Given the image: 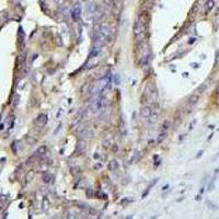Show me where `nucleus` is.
I'll use <instances>...</instances> for the list:
<instances>
[{
	"label": "nucleus",
	"instance_id": "f257e3e1",
	"mask_svg": "<svg viewBox=\"0 0 219 219\" xmlns=\"http://www.w3.org/2000/svg\"><path fill=\"white\" fill-rule=\"evenodd\" d=\"M147 30V22H146V18L145 16L140 14L138 16V19L136 20L134 24V35L136 37L140 36V35H144Z\"/></svg>",
	"mask_w": 219,
	"mask_h": 219
},
{
	"label": "nucleus",
	"instance_id": "f03ea898",
	"mask_svg": "<svg viewBox=\"0 0 219 219\" xmlns=\"http://www.w3.org/2000/svg\"><path fill=\"white\" fill-rule=\"evenodd\" d=\"M71 18L74 21H78L81 18V6L79 2H76L71 10Z\"/></svg>",
	"mask_w": 219,
	"mask_h": 219
},
{
	"label": "nucleus",
	"instance_id": "7ed1b4c3",
	"mask_svg": "<svg viewBox=\"0 0 219 219\" xmlns=\"http://www.w3.org/2000/svg\"><path fill=\"white\" fill-rule=\"evenodd\" d=\"M102 44H99V43H94V45H93L92 49H91L90 52V57L91 58H94V57H98L99 56V54L101 53V49H102Z\"/></svg>",
	"mask_w": 219,
	"mask_h": 219
},
{
	"label": "nucleus",
	"instance_id": "20e7f679",
	"mask_svg": "<svg viewBox=\"0 0 219 219\" xmlns=\"http://www.w3.org/2000/svg\"><path fill=\"white\" fill-rule=\"evenodd\" d=\"M47 123V115L46 114H39L36 118V124L39 125V127H43L44 125Z\"/></svg>",
	"mask_w": 219,
	"mask_h": 219
},
{
	"label": "nucleus",
	"instance_id": "39448f33",
	"mask_svg": "<svg viewBox=\"0 0 219 219\" xmlns=\"http://www.w3.org/2000/svg\"><path fill=\"white\" fill-rule=\"evenodd\" d=\"M215 7V1L214 0H207L205 3V14H208Z\"/></svg>",
	"mask_w": 219,
	"mask_h": 219
},
{
	"label": "nucleus",
	"instance_id": "423d86ee",
	"mask_svg": "<svg viewBox=\"0 0 219 219\" xmlns=\"http://www.w3.org/2000/svg\"><path fill=\"white\" fill-rule=\"evenodd\" d=\"M140 113H141V116H143V117L148 118L152 114V108L150 107V106H145V107H143Z\"/></svg>",
	"mask_w": 219,
	"mask_h": 219
},
{
	"label": "nucleus",
	"instance_id": "0eeeda50",
	"mask_svg": "<svg viewBox=\"0 0 219 219\" xmlns=\"http://www.w3.org/2000/svg\"><path fill=\"white\" fill-rule=\"evenodd\" d=\"M85 151V145L84 143H79L78 146H77V149H76V153L77 155H82L83 152Z\"/></svg>",
	"mask_w": 219,
	"mask_h": 219
},
{
	"label": "nucleus",
	"instance_id": "6e6552de",
	"mask_svg": "<svg viewBox=\"0 0 219 219\" xmlns=\"http://www.w3.org/2000/svg\"><path fill=\"white\" fill-rule=\"evenodd\" d=\"M107 168H108V170L110 171H116L117 170V168H118V162L116 161V160H112V161L108 163Z\"/></svg>",
	"mask_w": 219,
	"mask_h": 219
},
{
	"label": "nucleus",
	"instance_id": "1a4fd4ad",
	"mask_svg": "<svg viewBox=\"0 0 219 219\" xmlns=\"http://www.w3.org/2000/svg\"><path fill=\"white\" fill-rule=\"evenodd\" d=\"M198 100H199V95H197V94H193L191 98L189 99V105H194V104H196L197 102H198Z\"/></svg>",
	"mask_w": 219,
	"mask_h": 219
},
{
	"label": "nucleus",
	"instance_id": "9d476101",
	"mask_svg": "<svg viewBox=\"0 0 219 219\" xmlns=\"http://www.w3.org/2000/svg\"><path fill=\"white\" fill-rule=\"evenodd\" d=\"M148 120H149L150 124H155V123L157 122V120H158V114L157 113H152L151 115L148 117Z\"/></svg>",
	"mask_w": 219,
	"mask_h": 219
},
{
	"label": "nucleus",
	"instance_id": "9b49d317",
	"mask_svg": "<svg viewBox=\"0 0 219 219\" xmlns=\"http://www.w3.org/2000/svg\"><path fill=\"white\" fill-rule=\"evenodd\" d=\"M166 138H167V133H166V131H162V133H160V134H159V136H158L157 141L159 144H161Z\"/></svg>",
	"mask_w": 219,
	"mask_h": 219
},
{
	"label": "nucleus",
	"instance_id": "f8f14e48",
	"mask_svg": "<svg viewBox=\"0 0 219 219\" xmlns=\"http://www.w3.org/2000/svg\"><path fill=\"white\" fill-rule=\"evenodd\" d=\"M44 153H46V147L45 146H42L37 149L36 151V156H43Z\"/></svg>",
	"mask_w": 219,
	"mask_h": 219
},
{
	"label": "nucleus",
	"instance_id": "ddd939ff",
	"mask_svg": "<svg viewBox=\"0 0 219 219\" xmlns=\"http://www.w3.org/2000/svg\"><path fill=\"white\" fill-rule=\"evenodd\" d=\"M81 136L84 137V138H91V137H92V133L89 130H84L81 133Z\"/></svg>",
	"mask_w": 219,
	"mask_h": 219
},
{
	"label": "nucleus",
	"instance_id": "4468645a",
	"mask_svg": "<svg viewBox=\"0 0 219 219\" xmlns=\"http://www.w3.org/2000/svg\"><path fill=\"white\" fill-rule=\"evenodd\" d=\"M19 41H20L21 43L24 41V32H23V30H22V28L19 29Z\"/></svg>",
	"mask_w": 219,
	"mask_h": 219
},
{
	"label": "nucleus",
	"instance_id": "2eb2a0df",
	"mask_svg": "<svg viewBox=\"0 0 219 219\" xmlns=\"http://www.w3.org/2000/svg\"><path fill=\"white\" fill-rule=\"evenodd\" d=\"M169 126H170V123H169V121H166V122L163 123V125H162V129H163V131L166 130V129H168Z\"/></svg>",
	"mask_w": 219,
	"mask_h": 219
},
{
	"label": "nucleus",
	"instance_id": "dca6fc26",
	"mask_svg": "<svg viewBox=\"0 0 219 219\" xmlns=\"http://www.w3.org/2000/svg\"><path fill=\"white\" fill-rule=\"evenodd\" d=\"M49 180H51V175L46 174V175H44V176H43V181H44L45 183H48Z\"/></svg>",
	"mask_w": 219,
	"mask_h": 219
},
{
	"label": "nucleus",
	"instance_id": "f3484780",
	"mask_svg": "<svg viewBox=\"0 0 219 219\" xmlns=\"http://www.w3.org/2000/svg\"><path fill=\"white\" fill-rule=\"evenodd\" d=\"M202 155H203V151H202V150H201V151H199L198 153H197V156H196V158H201V157H202Z\"/></svg>",
	"mask_w": 219,
	"mask_h": 219
},
{
	"label": "nucleus",
	"instance_id": "a211bd4d",
	"mask_svg": "<svg viewBox=\"0 0 219 219\" xmlns=\"http://www.w3.org/2000/svg\"><path fill=\"white\" fill-rule=\"evenodd\" d=\"M195 39H194V37H192L191 41H189V44H193L194 42H195Z\"/></svg>",
	"mask_w": 219,
	"mask_h": 219
},
{
	"label": "nucleus",
	"instance_id": "6ab92c4d",
	"mask_svg": "<svg viewBox=\"0 0 219 219\" xmlns=\"http://www.w3.org/2000/svg\"><path fill=\"white\" fill-rule=\"evenodd\" d=\"M193 67L194 68H197V67H198V65H197V64H193Z\"/></svg>",
	"mask_w": 219,
	"mask_h": 219
},
{
	"label": "nucleus",
	"instance_id": "aec40b11",
	"mask_svg": "<svg viewBox=\"0 0 219 219\" xmlns=\"http://www.w3.org/2000/svg\"><path fill=\"white\" fill-rule=\"evenodd\" d=\"M216 14H217V16H218V14H219V8H218V9H217V10H216Z\"/></svg>",
	"mask_w": 219,
	"mask_h": 219
},
{
	"label": "nucleus",
	"instance_id": "412c9836",
	"mask_svg": "<svg viewBox=\"0 0 219 219\" xmlns=\"http://www.w3.org/2000/svg\"><path fill=\"white\" fill-rule=\"evenodd\" d=\"M168 187H169V186H168V185H166V186H164V187H163V189H163V191H164V189H168Z\"/></svg>",
	"mask_w": 219,
	"mask_h": 219
}]
</instances>
